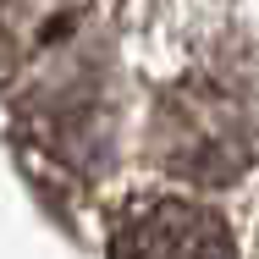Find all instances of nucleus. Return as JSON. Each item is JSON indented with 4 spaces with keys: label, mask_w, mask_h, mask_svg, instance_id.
<instances>
[{
    "label": "nucleus",
    "mask_w": 259,
    "mask_h": 259,
    "mask_svg": "<svg viewBox=\"0 0 259 259\" xmlns=\"http://www.w3.org/2000/svg\"><path fill=\"white\" fill-rule=\"evenodd\" d=\"M160 155L171 160L177 177H193V182H232L237 171H248L254 155V121L243 100L204 89V83H188L165 100L160 116Z\"/></svg>",
    "instance_id": "f257e3e1"
},
{
    "label": "nucleus",
    "mask_w": 259,
    "mask_h": 259,
    "mask_svg": "<svg viewBox=\"0 0 259 259\" xmlns=\"http://www.w3.org/2000/svg\"><path fill=\"white\" fill-rule=\"evenodd\" d=\"M110 259H237L232 226L188 199H144L110 232Z\"/></svg>",
    "instance_id": "f03ea898"
}]
</instances>
